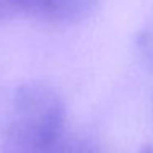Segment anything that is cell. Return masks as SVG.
Returning <instances> with one entry per match:
<instances>
[{
  "label": "cell",
  "instance_id": "6da1fadb",
  "mask_svg": "<svg viewBox=\"0 0 153 153\" xmlns=\"http://www.w3.org/2000/svg\"><path fill=\"white\" fill-rule=\"evenodd\" d=\"M68 127L66 102L46 82H23L0 102V143L25 142Z\"/></svg>",
  "mask_w": 153,
  "mask_h": 153
},
{
  "label": "cell",
  "instance_id": "7a4b0ae2",
  "mask_svg": "<svg viewBox=\"0 0 153 153\" xmlns=\"http://www.w3.org/2000/svg\"><path fill=\"white\" fill-rule=\"evenodd\" d=\"M100 0H20V13L48 25H74L86 20Z\"/></svg>",
  "mask_w": 153,
  "mask_h": 153
},
{
  "label": "cell",
  "instance_id": "3957f363",
  "mask_svg": "<svg viewBox=\"0 0 153 153\" xmlns=\"http://www.w3.org/2000/svg\"><path fill=\"white\" fill-rule=\"evenodd\" d=\"M0 153H104L91 135L69 128L23 143H0Z\"/></svg>",
  "mask_w": 153,
  "mask_h": 153
},
{
  "label": "cell",
  "instance_id": "277c9868",
  "mask_svg": "<svg viewBox=\"0 0 153 153\" xmlns=\"http://www.w3.org/2000/svg\"><path fill=\"white\" fill-rule=\"evenodd\" d=\"M137 51L142 63L153 73V17L137 33Z\"/></svg>",
  "mask_w": 153,
  "mask_h": 153
},
{
  "label": "cell",
  "instance_id": "8992f818",
  "mask_svg": "<svg viewBox=\"0 0 153 153\" xmlns=\"http://www.w3.org/2000/svg\"><path fill=\"white\" fill-rule=\"evenodd\" d=\"M138 153H153V145H145L143 148H140Z\"/></svg>",
  "mask_w": 153,
  "mask_h": 153
},
{
  "label": "cell",
  "instance_id": "5b68a950",
  "mask_svg": "<svg viewBox=\"0 0 153 153\" xmlns=\"http://www.w3.org/2000/svg\"><path fill=\"white\" fill-rule=\"evenodd\" d=\"M20 13V0H0V23Z\"/></svg>",
  "mask_w": 153,
  "mask_h": 153
}]
</instances>
